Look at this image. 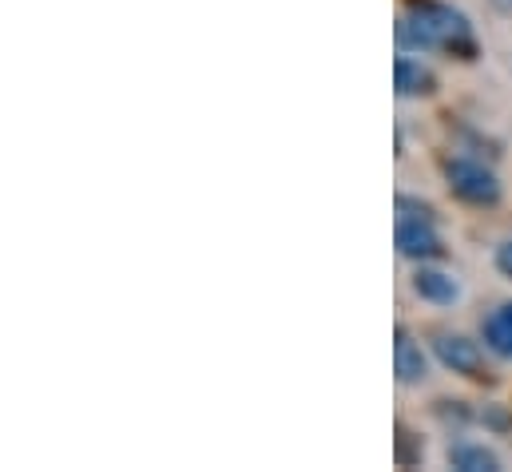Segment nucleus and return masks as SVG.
I'll list each match as a JSON object with an SVG mask.
<instances>
[{"mask_svg": "<svg viewBox=\"0 0 512 472\" xmlns=\"http://www.w3.org/2000/svg\"><path fill=\"white\" fill-rule=\"evenodd\" d=\"M393 36H397V48L413 56H449V60L481 56L473 20L445 0H405Z\"/></svg>", "mask_w": 512, "mask_h": 472, "instance_id": "obj_1", "label": "nucleus"}, {"mask_svg": "<svg viewBox=\"0 0 512 472\" xmlns=\"http://www.w3.org/2000/svg\"><path fill=\"white\" fill-rule=\"evenodd\" d=\"M397 254L409 262H441L445 238L437 231V211L413 195H397V219H393Z\"/></svg>", "mask_w": 512, "mask_h": 472, "instance_id": "obj_2", "label": "nucleus"}, {"mask_svg": "<svg viewBox=\"0 0 512 472\" xmlns=\"http://www.w3.org/2000/svg\"><path fill=\"white\" fill-rule=\"evenodd\" d=\"M441 175H445V187L453 191V199H461L465 207L493 211V207H501V199H505L501 175H497L485 159H477V155H445Z\"/></svg>", "mask_w": 512, "mask_h": 472, "instance_id": "obj_3", "label": "nucleus"}, {"mask_svg": "<svg viewBox=\"0 0 512 472\" xmlns=\"http://www.w3.org/2000/svg\"><path fill=\"white\" fill-rule=\"evenodd\" d=\"M433 357L457 373V377H469V381H489V357L481 350V342L465 338V334H449V330H437L433 342H429Z\"/></svg>", "mask_w": 512, "mask_h": 472, "instance_id": "obj_4", "label": "nucleus"}, {"mask_svg": "<svg viewBox=\"0 0 512 472\" xmlns=\"http://www.w3.org/2000/svg\"><path fill=\"white\" fill-rule=\"evenodd\" d=\"M413 294L425 302V306H437V310H453L461 298H465V286L453 270L437 266V262H417L413 278H409Z\"/></svg>", "mask_w": 512, "mask_h": 472, "instance_id": "obj_5", "label": "nucleus"}, {"mask_svg": "<svg viewBox=\"0 0 512 472\" xmlns=\"http://www.w3.org/2000/svg\"><path fill=\"white\" fill-rule=\"evenodd\" d=\"M393 373L401 385H421L429 377V354L405 326H397L393 334Z\"/></svg>", "mask_w": 512, "mask_h": 472, "instance_id": "obj_6", "label": "nucleus"}, {"mask_svg": "<svg viewBox=\"0 0 512 472\" xmlns=\"http://www.w3.org/2000/svg\"><path fill=\"white\" fill-rule=\"evenodd\" d=\"M393 92L401 100H421V96H433L437 92V76L413 56V52H401L393 60Z\"/></svg>", "mask_w": 512, "mask_h": 472, "instance_id": "obj_7", "label": "nucleus"}, {"mask_svg": "<svg viewBox=\"0 0 512 472\" xmlns=\"http://www.w3.org/2000/svg\"><path fill=\"white\" fill-rule=\"evenodd\" d=\"M481 342L485 350L501 361H512V302H501L497 310L485 314L481 322Z\"/></svg>", "mask_w": 512, "mask_h": 472, "instance_id": "obj_8", "label": "nucleus"}, {"mask_svg": "<svg viewBox=\"0 0 512 472\" xmlns=\"http://www.w3.org/2000/svg\"><path fill=\"white\" fill-rule=\"evenodd\" d=\"M449 465L461 472H497L501 457L481 441H453L449 445Z\"/></svg>", "mask_w": 512, "mask_h": 472, "instance_id": "obj_9", "label": "nucleus"}, {"mask_svg": "<svg viewBox=\"0 0 512 472\" xmlns=\"http://www.w3.org/2000/svg\"><path fill=\"white\" fill-rule=\"evenodd\" d=\"M493 266H497V274H501V278H509L512 282V238L497 242V250H493Z\"/></svg>", "mask_w": 512, "mask_h": 472, "instance_id": "obj_10", "label": "nucleus"}]
</instances>
